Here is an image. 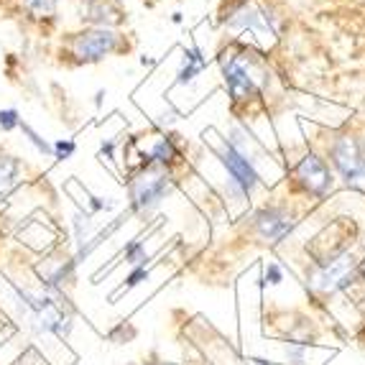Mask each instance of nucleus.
<instances>
[{"label":"nucleus","mask_w":365,"mask_h":365,"mask_svg":"<svg viewBox=\"0 0 365 365\" xmlns=\"http://www.w3.org/2000/svg\"><path fill=\"white\" fill-rule=\"evenodd\" d=\"M120 258L128 263L130 268H133V266H146L148 248H146V243H143V237H133V240H128V243L123 245Z\"/></svg>","instance_id":"17"},{"label":"nucleus","mask_w":365,"mask_h":365,"mask_svg":"<svg viewBox=\"0 0 365 365\" xmlns=\"http://www.w3.org/2000/svg\"><path fill=\"white\" fill-rule=\"evenodd\" d=\"M133 49L128 34L123 29H92L79 26L61 38V59L72 67H92L110 56H123Z\"/></svg>","instance_id":"4"},{"label":"nucleus","mask_w":365,"mask_h":365,"mask_svg":"<svg viewBox=\"0 0 365 365\" xmlns=\"http://www.w3.org/2000/svg\"><path fill=\"white\" fill-rule=\"evenodd\" d=\"M220 26L230 38L245 41L256 49H271L287 31L281 11L268 0H225Z\"/></svg>","instance_id":"2"},{"label":"nucleus","mask_w":365,"mask_h":365,"mask_svg":"<svg viewBox=\"0 0 365 365\" xmlns=\"http://www.w3.org/2000/svg\"><path fill=\"white\" fill-rule=\"evenodd\" d=\"M253 365H271L268 360H263V358H253Z\"/></svg>","instance_id":"26"},{"label":"nucleus","mask_w":365,"mask_h":365,"mask_svg":"<svg viewBox=\"0 0 365 365\" xmlns=\"http://www.w3.org/2000/svg\"><path fill=\"white\" fill-rule=\"evenodd\" d=\"M319 151L342 187L365 195V133L358 128L327 130L319 140Z\"/></svg>","instance_id":"5"},{"label":"nucleus","mask_w":365,"mask_h":365,"mask_svg":"<svg viewBox=\"0 0 365 365\" xmlns=\"http://www.w3.org/2000/svg\"><path fill=\"white\" fill-rule=\"evenodd\" d=\"M29 182L26 161L16 153L0 151V205H8Z\"/></svg>","instance_id":"13"},{"label":"nucleus","mask_w":365,"mask_h":365,"mask_svg":"<svg viewBox=\"0 0 365 365\" xmlns=\"http://www.w3.org/2000/svg\"><path fill=\"white\" fill-rule=\"evenodd\" d=\"M217 67L225 85L230 108L237 118L245 115L253 105L263 103L271 87V69L261 49L245 41H230L217 51Z\"/></svg>","instance_id":"1"},{"label":"nucleus","mask_w":365,"mask_h":365,"mask_svg":"<svg viewBox=\"0 0 365 365\" xmlns=\"http://www.w3.org/2000/svg\"><path fill=\"white\" fill-rule=\"evenodd\" d=\"M210 59L205 54L200 43H192L187 49H182V56H179V67H177V79H174V85L184 87V85H195L197 77H200L205 69H207Z\"/></svg>","instance_id":"14"},{"label":"nucleus","mask_w":365,"mask_h":365,"mask_svg":"<svg viewBox=\"0 0 365 365\" xmlns=\"http://www.w3.org/2000/svg\"><path fill=\"white\" fill-rule=\"evenodd\" d=\"M360 276H363V261L355 250H345L342 256L319 263V266H307V284L312 287V292L322 297L345 292L353 284H358Z\"/></svg>","instance_id":"9"},{"label":"nucleus","mask_w":365,"mask_h":365,"mask_svg":"<svg viewBox=\"0 0 365 365\" xmlns=\"http://www.w3.org/2000/svg\"><path fill=\"white\" fill-rule=\"evenodd\" d=\"M77 21L92 29H123L128 11L120 0H77Z\"/></svg>","instance_id":"12"},{"label":"nucleus","mask_w":365,"mask_h":365,"mask_svg":"<svg viewBox=\"0 0 365 365\" xmlns=\"http://www.w3.org/2000/svg\"><path fill=\"white\" fill-rule=\"evenodd\" d=\"M171 24H177V26H182L184 24V13H171Z\"/></svg>","instance_id":"25"},{"label":"nucleus","mask_w":365,"mask_h":365,"mask_svg":"<svg viewBox=\"0 0 365 365\" xmlns=\"http://www.w3.org/2000/svg\"><path fill=\"white\" fill-rule=\"evenodd\" d=\"M266 284H271V287H279L281 281H284V271H281V266L279 263H274V261H268L266 263Z\"/></svg>","instance_id":"22"},{"label":"nucleus","mask_w":365,"mask_h":365,"mask_svg":"<svg viewBox=\"0 0 365 365\" xmlns=\"http://www.w3.org/2000/svg\"><path fill=\"white\" fill-rule=\"evenodd\" d=\"M210 148H212L215 161L222 169V195H225V200H230L237 207H250L258 189L266 187L258 161L232 146L222 133H217L215 140H210Z\"/></svg>","instance_id":"3"},{"label":"nucleus","mask_w":365,"mask_h":365,"mask_svg":"<svg viewBox=\"0 0 365 365\" xmlns=\"http://www.w3.org/2000/svg\"><path fill=\"white\" fill-rule=\"evenodd\" d=\"M115 148H118V140L115 138H103V143H100V151H98V158L103 161V164L108 161V164L115 166L118 164Z\"/></svg>","instance_id":"21"},{"label":"nucleus","mask_w":365,"mask_h":365,"mask_svg":"<svg viewBox=\"0 0 365 365\" xmlns=\"http://www.w3.org/2000/svg\"><path fill=\"white\" fill-rule=\"evenodd\" d=\"M245 225L261 243L276 248L284 240H289L294 230L302 225V210L292 197H271L250 210Z\"/></svg>","instance_id":"7"},{"label":"nucleus","mask_w":365,"mask_h":365,"mask_svg":"<svg viewBox=\"0 0 365 365\" xmlns=\"http://www.w3.org/2000/svg\"><path fill=\"white\" fill-rule=\"evenodd\" d=\"M337 177L317 146L304 148L287 171V197L307 205H319L335 192Z\"/></svg>","instance_id":"6"},{"label":"nucleus","mask_w":365,"mask_h":365,"mask_svg":"<svg viewBox=\"0 0 365 365\" xmlns=\"http://www.w3.org/2000/svg\"><path fill=\"white\" fill-rule=\"evenodd\" d=\"M59 6L61 0H21V11L26 13V19L38 26L54 24L59 19Z\"/></svg>","instance_id":"15"},{"label":"nucleus","mask_w":365,"mask_h":365,"mask_svg":"<svg viewBox=\"0 0 365 365\" xmlns=\"http://www.w3.org/2000/svg\"><path fill=\"white\" fill-rule=\"evenodd\" d=\"M74 153H77V140L74 138L51 140V158H54L56 164H67V161H72Z\"/></svg>","instance_id":"18"},{"label":"nucleus","mask_w":365,"mask_h":365,"mask_svg":"<svg viewBox=\"0 0 365 365\" xmlns=\"http://www.w3.org/2000/svg\"><path fill=\"white\" fill-rule=\"evenodd\" d=\"M363 133H365V130H363Z\"/></svg>","instance_id":"27"},{"label":"nucleus","mask_w":365,"mask_h":365,"mask_svg":"<svg viewBox=\"0 0 365 365\" xmlns=\"http://www.w3.org/2000/svg\"><path fill=\"white\" fill-rule=\"evenodd\" d=\"M177 189V174L158 169H133L125 179V212L130 217L148 220Z\"/></svg>","instance_id":"8"},{"label":"nucleus","mask_w":365,"mask_h":365,"mask_svg":"<svg viewBox=\"0 0 365 365\" xmlns=\"http://www.w3.org/2000/svg\"><path fill=\"white\" fill-rule=\"evenodd\" d=\"M105 98H108V92H105V90H98V92H95V108H103Z\"/></svg>","instance_id":"24"},{"label":"nucleus","mask_w":365,"mask_h":365,"mask_svg":"<svg viewBox=\"0 0 365 365\" xmlns=\"http://www.w3.org/2000/svg\"><path fill=\"white\" fill-rule=\"evenodd\" d=\"M19 133L24 135V140H26V143H29L31 148H34V151L38 153V156H41V158H51V140L46 138V135L38 133V130L34 128L31 123H26V120L21 123Z\"/></svg>","instance_id":"16"},{"label":"nucleus","mask_w":365,"mask_h":365,"mask_svg":"<svg viewBox=\"0 0 365 365\" xmlns=\"http://www.w3.org/2000/svg\"><path fill=\"white\" fill-rule=\"evenodd\" d=\"M21 123H24V115L19 108H0V130L3 133H16Z\"/></svg>","instance_id":"19"},{"label":"nucleus","mask_w":365,"mask_h":365,"mask_svg":"<svg viewBox=\"0 0 365 365\" xmlns=\"http://www.w3.org/2000/svg\"><path fill=\"white\" fill-rule=\"evenodd\" d=\"M184 164H187V143H184V138L179 133H174V130L161 128L153 135L148 148L140 151L133 169H158L177 174V169Z\"/></svg>","instance_id":"11"},{"label":"nucleus","mask_w":365,"mask_h":365,"mask_svg":"<svg viewBox=\"0 0 365 365\" xmlns=\"http://www.w3.org/2000/svg\"><path fill=\"white\" fill-rule=\"evenodd\" d=\"M355 240H358V230H355L353 220L350 217L332 220V222H327V225L307 243L309 266H319V263H327V261H332V258L342 256L345 250H353Z\"/></svg>","instance_id":"10"},{"label":"nucleus","mask_w":365,"mask_h":365,"mask_svg":"<svg viewBox=\"0 0 365 365\" xmlns=\"http://www.w3.org/2000/svg\"><path fill=\"white\" fill-rule=\"evenodd\" d=\"M156 64H158V59H153V56H146V54L140 56V67L143 69H153Z\"/></svg>","instance_id":"23"},{"label":"nucleus","mask_w":365,"mask_h":365,"mask_svg":"<svg viewBox=\"0 0 365 365\" xmlns=\"http://www.w3.org/2000/svg\"><path fill=\"white\" fill-rule=\"evenodd\" d=\"M148 276H151V271H148L146 266H133L130 268L128 279H125V284H123V292H130V289L140 287L143 281H148Z\"/></svg>","instance_id":"20"}]
</instances>
